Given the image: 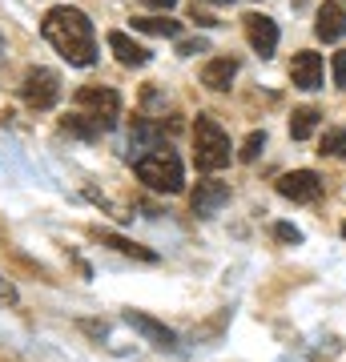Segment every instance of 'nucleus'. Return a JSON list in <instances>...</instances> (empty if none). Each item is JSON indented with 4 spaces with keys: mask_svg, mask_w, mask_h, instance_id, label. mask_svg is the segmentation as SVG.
Returning a JSON list of instances; mask_svg holds the SVG:
<instances>
[{
    "mask_svg": "<svg viewBox=\"0 0 346 362\" xmlns=\"http://www.w3.org/2000/svg\"><path fill=\"white\" fill-rule=\"evenodd\" d=\"M40 33H45V40L61 52L69 65L89 69L93 61H97V33H93V21L81 13V8H73V4L49 8L45 21H40Z\"/></svg>",
    "mask_w": 346,
    "mask_h": 362,
    "instance_id": "f257e3e1",
    "label": "nucleus"
},
{
    "mask_svg": "<svg viewBox=\"0 0 346 362\" xmlns=\"http://www.w3.org/2000/svg\"><path fill=\"white\" fill-rule=\"evenodd\" d=\"M137 177L157 189V194H181L185 189V169H181V157L169 149V145H157L149 153L137 157Z\"/></svg>",
    "mask_w": 346,
    "mask_h": 362,
    "instance_id": "f03ea898",
    "label": "nucleus"
},
{
    "mask_svg": "<svg viewBox=\"0 0 346 362\" xmlns=\"http://www.w3.org/2000/svg\"><path fill=\"white\" fill-rule=\"evenodd\" d=\"M193 161L202 173H218L230 165V137L209 113H197L193 121Z\"/></svg>",
    "mask_w": 346,
    "mask_h": 362,
    "instance_id": "7ed1b4c3",
    "label": "nucleus"
},
{
    "mask_svg": "<svg viewBox=\"0 0 346 362\" xmlns=\"http://www.w3.org/2000/svg\"><path fill=\"white\" fill-rule=\"evenodd\" d=\"M77 113L89 117L101 133H109L121 117V97L105 85H85V89H77Z\"/></svg>",
    "mask_w": 346,
    "mask_h": 362,
    "instance_id": "20e7f679",
    "label": "nucleus"
},
{
    "mask_svg": "<svg viewBox=\"0 0 346 362\" xmlns=\"http://www.w3.org/2000/svg\"><path fill=\"white\" fill-rule=\"evenodd\" d=\"M21 97H25L28 109H52L61 101V77L52 69H28L25 81H21Z\"/></svg>",
    "mask_w": 346,
    "mask_h": 362,
    "instance_id": "39448f33",
    "label": "nucleus"
},
{
    "mask_svg": "<svg viewBox=\"0 0 346 362\" xmlns=\"http://www.w3.org/2000/svg\"><path fill=\"white\" fill-rule=\"evenodd\" d=\"M278 194L290 197V202H318L322 197V177L314 173V169L282 173V177H278Z\"/></svg>",
    "mask_w": 346,
    "mask_h": 362,
    "instance_id": "423d86ee",
    "label": "nucleus"
},
{
    "mask_svg": "<svg viewBox=\"0 0 346 362\" xmlns=\"http://www.w3.org/2000/svg\"><path fill=\"white\" fill-rule=\"evenodd\" d=\"M125 322L137 330V334L145 338V342H154L157 350H173L178 346V334L169 330L166 322H157V318H149V314H142V310H125Z\"/></svg>",
    "mask_w": 346,
    "mask_h": 362,
    "instance_id": "0eeeda50",
    "label": "nucleus"
},
{
    "mask_svg": "<svg viewBox=\"0 0 346 362\" xmlns=\"http://www.w3.org/2000/svg\"><path fill=\"white\" fill-rule=\"evenodd\" d=\"M226 202H230V185H226V181H197V189H193V197H190V206H193L197 218L218 214Z\"/></svg>",
    "mask_w": 346,
    "mask_h": 362,
    "instance_id": "6e6552de",
    "label": "nucleus"
},
{
    "mask_svg": "<svg viewBox=\"0 0 346 362\" xmlns=\"http://www.w3.org/2000/svg\"><path fill=\"white\" fill-rule=\"evenodd\" d=\"M246 37H250V45H254L258 57H274V49H278V25H274L270 16H262V13L246 16Z\"/></svg>",
    "mask_w": 346,
    "mask_h": 362,
    "instance_id": "1a4fd4ad",
    "label": "nucleus"
},
{
    "mask_svg": "<svg viewBox=\"0 0 346 362\" xmlns=\"http://www.w3.org/2000/svg\"><path fill=\"white\" fill-rule=\"evenodd\" d=\"M314 33H318V40H326V45H334V40H342V37H346V13H342V4H334V0H326V4L318 8Z\"/></svg>",
    "mask_w": 346,
    "mask_h": 362,
    "instance_id": "9d476101",
    "label": "nucleus"
},
{
    "mask_svg": "<svg viewBox=\"0 0 346 362\" xmlns=\"http://www.w3.org/2000/svg\"><path fill=\"white\" fill-rule=\"evenodd\" d=\"M109 49H113V57H117L125 69L149 65V49H145V45H137V40H129L125 33H109Z\"/></svg>",
    "mask_w": 346,
    "mask_h": 362,
    "instance_id": "9b49d317",
    "label": "nucleus"
},
{
    "mask_svg": "<svg viewBox=\"0 0 346 362\" xmlns=\"http://www.w3.org/2000/svg\"><path fill=\"white\" fill-rule=\"evenodd\" d=\"M290 77H294L298 89H318L322 85V57L318 52H298L294 65H290Z\"/></svg>",
    "mask_w": 346,
    "mask_h": 362,
    "instance_id": "f8f14e48",
    "label": "nucleus"
},
{
    "mask_svg": "<svg viewBox=\"0 0 346 362\" xmlns=\"http://www.w3.org/2000/svg\"><path fill=\"white\" fill-rule=\"evenodd\" d=\"M233 77H238V61H233V57H214V61L202 69V85L205 89H214V93L230 89Z\"/></svg>",
    "mask_w": 346,
    "mask_h": 362,
    "instance_id": "ddd939ff",
    "label": "nucleus"
},
{
    "mask_svg": "<svg viewBox=\"0 0 346 362\" xmlns=\"http://www.w3.org/2000/svg\"><path fill=\"white\" fill-rule=\"evenodd\" d=\"M133 28L137 33H149V37H181V25L169 21V16H137Z\"/></svg>",
    "mask_w": 346,
    "mask_h": 362,
    "instance_id": "4468645a",
    "label": "nucleus"
},
{
    "mask_svg": "<svg viewBox=\"0 0 346 362\" xmlns=\"http://www.w3.org/2000/svg\"><path fill=\"white\" fill-rule=\"evenodd\" d=\"M101 242H105V246H113L117 254H125V258H137V262H157V254H154V250L137 246V242H129V238H121V233H101Z\"/></svg>",
    "mask_w": 346,
    "mask_h": 362,
    "instance_id": "2eb2a0df",
    "label": "nucleus"
},
{
    "mask_svg": "<svg viewBox=\"0 0 346 362\" xmlns=\"http://www.w3.org/2000/svg\"><path fill=\"white\" fill-rule=\"evenodd\" d=\"M314 129H318V109H298V113L290 117V137H294V141H306Z\"/></svg>",
    "mask_w": 346,
    "mask_h": 362,
    "instance_id": "dca6fc26",
    "label": "nucleus"
},
{
    "mask_svg": "<svg viewBox=\"0 0 346 362\" xmlns=\"http://www.w3.org/2000/svg\"><path fill=\"white\" fill-rule=\"evenodd\" d=\"M322 157H346V129H326L322 133Z\"/></svg>",
    "mask_w": 346,
    "mask_h": 362,
    "instance_id": "f3484780",
    "label": "nucleus"
},
{
    "mask_svg": "<svg viewBox=\"0 0 346 362\" xmlns=\"http://www.w3.org/2000/svg\"><path fill=\"white\" fill-rule=\"evenodd\" d=\"M64 133H77V137H85V141H93V137H101V129L93 125L89 117H81V113L64 117Z\"/></svg>",
    "mask_w": 346,
    "mask_h": 362,
    "instance_id": "a211bd4d",
    "label": "nucleus"
},
{
    "mask_svg": "<svg viewBox=\"0 0 346 362\" xmlns=\"http://www.w3.org/2000/svg\"><path fill=\"white\" fill-rule=\"evenodd\" d=\"M262 149H266V133H250L238 157H242V161H258V153H262Z\"/></svg>",
    "mask_w": 346,
    "mask_h": 362,
    "instance_id": "6ab92c4d",
    "label": "nucleus"
},
{
    "mask_svg": "<svg viewBox=\"0 0 346 362\" xmlns=\"http://www.w3.org/2000/svg\"><path fill=\"white\" fill-rule=\"evenodd\" d=\"M274 238H278V242H302V230H298V226H290V221H282V226H274Z\"/></svg>",
    "mask_w": 346,
    "mask_h": 362,
    "instance_id": "aec40b11",
    "label": "nucleus"
},
{
    "mask_svg": "<svg viewBox=\"0 0 346 362\" xmlns=\"http://www.w3.org/2000/svg\"><path fill=\"white\" fill-rule=\"evenodd\" d=\"M16 298H21V294H16V286L0 274V306H16Z\"/></svg>",
    "mask_w": 346,
    "mask_h": 362,
    "instance_id": "412c9836",
    "label": "nucleus"
},
{
    "mask_svg": "<svg viewBox=\"0 0 346 362\" xmlns=\"http://www.w3.org/2000/svg\"><path fill=\"white\" fill-rule=\"evenodd\" d=\"M334 85H338V89H346V49L334 52Z\"/></svg>",
    "mask_w": 346,
    "mask_h": 362,
    "instance_id": "4be33fe9",
    "label": "nucleus"
},
{
    "mask_svg": "<svg viewBox=\"0 0 346 362\" xmlns=\"http://www.w3.org/2000/svg\"><path fill=\"white\" fill-rule=\"evenodd\" d=\"M190 21H193V25H202V28H214V25H218V21H214V16L205 13V8H197V4L190 8Z\"/></svg>",
    "mask_w": 346,
    "mask_h": 362,
    "instance_id": "5701e85b",
    "label": "nucleus"
},
{
    "mask_svg": "<svg viewBox=\"0 0 346 362\" xmlns=\"http://www.w3.org/2000/svg\"><path fill=\"white\" fill-rule=\"evenodd\" d=\"M178 52L181 57H193V52H209V49H205V40H181Z\"/></svg>",
    "mask_w": 346,
    "mask_h": 362,
    "instance_id": "b1692460",
    "label": "nucleus"
},
{
    "mask_svg": "<svg viewBox=\"0 0 346 362\" xmlns=\"http://www.w3.org/2000/svg\"><path fill=\"white\" fill-rule=\"evenodd\" d=\"M142 4H145V8H161V13H169L178 0H142Z\"/></svg>",
    "mask_w": 346,
    "mask_h": 362,
    "instance_id": "393cba45",
    "label": "nucleus"
},
{
    "mask_svg": "<svg viewBox=\"0 0 346 362\" xmlns=\"http://www.w3.org/2000/svg\"><path fill=\"white\" fill-rule=\"evenodd\" d=\"M214 4H233V0H214Z\"/></svg>",
    "mask_w": 346,
    "mask_h": 362,
    "instance_id": "a878e982",
    "label": "nucleus"
},
{
    "mask_svg": "<svg viewBox=\"0 0 346 362\" xmlns=\"http://www.w3.org/2000/svg\"><path fill=\"white\" fill-rule=\"evenodd\" d=\"M0 52H4V40H0Z\"/></svg>",
    "mask_w": 346,
    "mask_h": 362,
    "instance_id": "bb28decb",
    "label": "nucleus"
},
{
    "mask_svg": "<svg viewBox=\"0 0 346 362\" xmlns=\"http://www.w3.org/2000/svg\"><path fill=\"white\" fill-rule=\"evenodd\" d=\"M342 238H346V226H342Z\"/></svg>",
    "mask_w": 346,
    "mask_h": 362,
    "instance_id": "cd10ccee",
    "label": "nucleus"
}]
</instances>
